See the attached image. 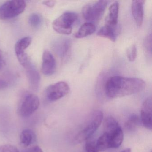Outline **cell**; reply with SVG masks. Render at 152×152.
Listing matches in <instances>:
<instances>
[{
  "instance_id": "cell-4",
  "label": "cell",
  "mask_w": 152,
  "mask_h": 152,
  "mask_svg": "<svg viewBox=\"0 0 152 152\" xmlns=\"http://www.w3.org/2000/svg\"><path fill=\"white\" fill-rule=\"evenodd\" d=\"M108 3L107 1H99L85 5L82 9L83 16L88 23H97L104 15Z\"/></svg>"
},
{
  "instance_id": "cell-8",
  "label": "cell",
  "mask_w": 152,
  "mask_h": 152,
  "mask_svg": "<svg viewBox=\"0 0 152 152\" xmlns=\"http://www.w3.org/2000/svg\"><path fill=\"white\" fill-rule=\"evenodd\" d=\"M70 87L66 83L60 81L51 84L45 90V98L49 102H54L64 97L69 93Z\"/></svg>"
},
{
  "instance_id": "cell-14",
  "label": "cell",
  "mask_w": 152,
  "mask_h": 152,
  "mask_svg": "<svg viewBox=\"0 0 152 152\" xmlns=\"http://www.w3.org/2000/svg\"><path fill=\"white\" fill-rule=\"evenodd\" d=\"M145 2V1L142 0L132 1V14L136 24L138 27H140L143 23Z\"/></svg>"
},
{
  "instance_id": "cell-7",
  "label": "cell",
  "mask_w": 152,
  "mask_h": 152,
  "mask_svg": "<svg viewBox=\"0 0 152 152\" xmlns=\"http://www.w3.org/2000/svg\"><path fill=\"white\" fill-rule=\"evenodd\" d=\"M39 99L37 96L27 93L24 95L19 102L18 113L21 117H29L39 108Z\"/></svg>"
},
{
  "instance_id": "cell-9",
  "label": "cell",
  "mask_w": 152,
  "mask_h": 152,
  "mask_svg": "<svg viewBox=\"0 0 152 152\" xmlns=\"http://www.w3.org/2000/svg\"><path fill=\"white\" fill-rule=\"evenodd\" d=\"M23 66L26 71V76L30 88L34 91H37L39 88L40 83L39 73L30 60Z\"/></svg>"
},
{
  "instance_id": "cell-18",
  "label": "cell",
  "mask_w": 152,
  "mask_h": 152,
  "mask_svg": "<svg viewBox=\"0 0 152 152\" xmlns=\"http://www.w3.org/2000/svg\"><path fill=\"white\" fill-rule=\"evenodd\" d=\"M96 30V26L94 24L87 22L80 27L75 35V37L77 39H81L87 37L94 33Z\"/></svg>"
},
{
  "instance_id": "cell-10",
  "label": "cell",
  "mask_w": 152,
  "mask_h": 152,
  "mask_svg": "<svg viewBox=\"0 0 152 152\" xmlns=\"http://www.w3.org/2000/svg\"><path fill=\"white\" fill-rule=\"evenodd\" d=\"M31 42V38L27 36L20 39L15 45L16 55L19 63L23 66L30 60L25 50L30 46Z\"/></svg>"
},
{
  "instance_id": "cell-11",
  "label": "cell",
  "mask_w": 152,
  "mask_h": 152,
  "mask_svg": "<svg viewBox=\"0 0 152 152\" xmlns=\"http://www.w3.org/2000/svg\"><path fill=\"white\" fill-rule=\"evenodd\" d=\"M52 47L55 53L64 60L70 56L72 42L69 39H60L53 43Z\"/></svg>"
},
{
  "instance_id": "cell-27",
  "label": "cell",
  "mask_w": 152,
  "mask_h": 152,
  "mask_svg": "<svg viewBox=\"0 0 152 152\" xmlns=\"http://www.w3.org/2000/svg\"><path fill=\"white\" fill-rule=\"evenodd\" d=\"M4 65H5V61H4L3 52L1 50H0V70L3 68Z\"/></svg>"
},
{
  "instance_id": "cell-21",
  "label": "cell",
  "mask_w": 152,
  "mask_h": 152,
  "mask_svg": "<svg viewBox=\"0 0 152 152\" xmlns=\"http://www.w3.org/2000/svg\"><path fill=\"white\" fill-rule=\"evenodd\" d=\"M137 48L135 44L131 45L127 50L126 55L128 60L130 62H133L135 61L137 57Z\"/></svg>"
},
{
  "instance_id": "cell-5",
  "label": "cell",
  "mask_w": 152,
  "mask_h": 152,
  "mask_svg": "<svg viewBox=\"0 0 152 152\" xmlns=\"http://www.w3.org/2000/svg\"><path fill=\"white\" fill-rule=\"evenodd\" d=\"M78 18V15L74 12H65L54 21L52 23L53 29L60 34L69 35L72 33L73 25Z\"/></svg>"
},
{
  "instance_id": "cell-17",
  "label": "cell",
  "mask_w": 152,
  "mask_h": 152,
  "mask_svg": "<svg viewBox=\"0 0 152 152\" xmlns=\"http://www.w3.org/2000/svg\"><path fill=\"white\" fill-rule=\"evenodd\" d=\"M119 32V29L113 28L104 25L97 33V35L100 37L109 39L112 42H115Z\"/></svg>"
},
{
  "instance_id": "cell-22",
  "label": "cell",
  "mask_w": 152,
  "mask_h": 152,
  "mask_svg": "<svg viewBox=\"0 0 152 152\" xmlns=\"http://www.w3.org/2000/svg\"><path fill=\"white\" fill-rule=\"evenodd\" d=\"M85 148L87 152H99L96 141L88 140L85 145Z\"/></svg>"
},
{
  "instance_id": "cell-1",
  "label": "cell",
  "mask_w": 152,
  "mask_h": 152,
  "mask_svg": "<svg viewBox=\"0 0 152 152\" xmlns=\"http://www.w3.org/2000/svg\"><path fill=\"white\" fill-rule=\"evenodd\" d=\"M145 83L142 79L127 78L119 75L108 77L102 74L98 80L96 91L101 99L122 97L137 93L143 90Z\"/></svg>"
},
{
  "instance_id": "cell-6",
  "label": "cell",
  "mask_w": 152,
  "mask_h": 152,
  "mask_svg": "<svg viewBox=\"0 0 152 152\" xmlns=\"http://www.w3.org/2000/svg\"><path fill=\"white\" fill-rule=\"evenodd\" d=\"M26 2L24 1H8L0 6V19L7 20L18 16L25 10Z\"/></svg>"
},
{
  "instance_id": "cell-16",
  "label": "cell",
  "mask_w": 152,
  "mask_h": 152,
  "mask_svg": "<svg viewBox=\"0 0 152 152\" xmlns=\"http://www.w3.org/2000/svg\"><path fill=\"white\" fill-rule=\"evenodd\" d=\"M36 136L33 131L30 129H25L21 132L20 141L21 145L27 147L36 141Z\"/></svg>"
},
{
  "instance_id": "cell-13",
  "label": "cell",
  "mask_w": 152,
  "mask_h": 152,
  "mask_svg": "<svg viewBox=\"0 0 152 152\" xmlns=\"http://www.w3.org/2000/svg\"><path fill=\"white\" fill-rule=\"evenodd\" d=\"M152 99L148 98L142 104L140 112V120L145 128L152 129Z\"/></svg>"
},
{
  "instance_id": "cell-15",
  "label": "cell",
  "mask_w": 152,
  "mask_h": 152,
  "mask_svg": "<svg viewBox=\"0 0 152 152\" xmlns=\"http://www.w3.org/2000/svg\"><path fill=\"white\" fill-rule=\"evenodd\" d=\"M119 3L115 1L110 6L108 15L105 19L104 25L111 28H118V20L119 15Z\"/></svg>"
},
{
  "instance_id": "cell-25",
  "label": "cell",
  "mask_w": 152,
  "mask_h": 152,
  "mask_svg": "<svg viewBox=\"0 0 152 152\" xmlns=\"http://www.w3.org/2000/svg\"><path fill=\"white\" fill-rule=\"evenodd\" d=\"M22 152H43V151L39 146L34 145L26 148L22 151Z\"/></svg>"
},
{
  "instance_id": "cell-24",
  "label": "cell",
  "mask_w": 152,
  "mask_h": 152,
  "mask_svg": "<svg viewBox=\"0 0 152 152\" xmlns=\"http://www.w3.org/2000/svg\"><path fill=\"white\" fill-rule=\"evenodd\" d=\"M0 152H20L17 148L13 145H0Z\"/></svg>"
},
{
  "instance_id": "cell-28",
  "label": "cell",
  "mask_w": 152,
  "mask_h": 152,
  "mask_svg": "<svg viewBox=\"0 0 152 152\" xmlns=\"http://www.w3.org/2000/svg\"><path fill=\"white\" fill-rule=\"evenodd\" d=\"M56 1H46L43 2V5L49 7H53L56 4Z\"/></svg>"
},
{
  "instance_id": "cell-20",
  "label": "cell",
  "mask_w": 152,
  "mask_h": 152,
  "mask_svg": "<svg viewBox=\"0 0 152 152\" xmlns=\"http://www.w3.org/2000/svg\"><path fill=\"white\" fill-rule=\"evenodd\" d=\"M43 19L39 14L34 13L29 18V24L34 28H38L42 25Z\"/></svg>"
},
{
  "instance_id": "cell-3",
  "label": "cell",
  "mask_w": 152,
  "mask_h": 152,
  "mask_svg": "<svg viewBox=\"0 0 152 152\" xmlns=\"http://www.w3.org/2000/svg\"><path fill=\"white\" fill-rule=\"evenodd\" d=\"M103 119L101 111L96 110L93 112L75 136V141L80 143L89 139L101 125Z\"/></svg>"
},
{
  "instance_id": "cell-29",
  "label": "cell",
  "mask_w": 152,
  "mask_h": 152,
  "mask_svg": "<svg viewBox=\"0 0 152 152\" xmlns=\"http://www.w3.org/2000/svg\"><path fill=\"white\" fill-rule=\"evenodd\" d=\"M121 152H132L131 149L129 148H126V149L123 150Z\"/></svg>"
},
{
  "instance_id": "cell-23",
  "label": "cell",
  "mask_w": 152,
  "mask_h": 152,
  "mask_svg": "<svg viewBox=\"0 0 152 152\" xmlns=\"http://www.w3.org/2000/svg\"><path fill=\"white\" fill-rule=\"evenodd\" d=\"M144 48L146 52L151 55L152 53V34H148L145 38L144 42Z\"/></svg>"
},
{
  "instance_id": "cell-2",
  "label": "cell",
  "mask_w": 152,
  "mask_h": 152,
  "mask_svg": "<svg viewBox=\"0 0 152 152\" xmlns=\"http://www.w3.org/2000/svg\"><path fill=\"white\" fill-rule=\"evenodd\" d=\"M104 132L96 143L99 151L119 147L122 143L124 134L119 123L113 117H107L104 124Z\"/></svg>"
},
{
  "instance_id": "cell-26",
  "label": "cell",
  "mask_w": 152,
  "mask_h": 152,
  "mask_svg": "<svg viewBox=\"0 0 152 152\" xmlns=\"http://www.w3.org/2000/svg\"><path fill=\"white\" fill-rule=\"evenodd\" d=\"M8 87V83L3 79L0 78V90L6 88Z\"/></svg>"
},
{
  "instance_id": "cell-12",
  "label": "cell",
  "mask_w": 152,
  "mask_h": 152,
  "mask_svg": "<svg viewBox=\"0 0 152 152\" xmlns=\"http://www.w3.org/2000/svg\"><path fill=\"white\" fill-rule=\"evenodd\" d=\"M42 72L48 76L52 75L56 72V64L55 58L50 51L45 50L42 54Z\"/></svg>"
},
{
  "instance_id": "cell-19",
  "label": "cell",
  "mask_w": 152,
  "mask_h": 152,
  "mask_svg": "<svg viewBox=\"0 0 152 152\" xmlns=\"http://www.w3.org/2000/svg\"><path fill=\"white\" fill-rule=\"evenodd\" d=\"M140 119L135 114L131 115L125 123V127L126 129L129 131L135 130L140 123Z\"/></svg>"
}]
</instances>
